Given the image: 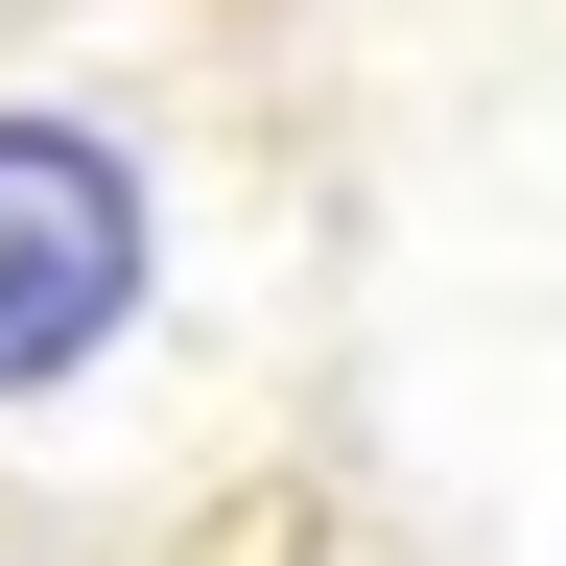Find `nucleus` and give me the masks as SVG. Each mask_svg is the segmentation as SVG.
I'll use <instances>...</instances> for the list:
<instances>
[{
	"label": "nucleus",
	"mask_w": 566,
	"mask_h": 566,
	"mask_svg": "<svg viewBox=\"0 0 566 566\" xmlns=\"http://www.w3.org/2000/svg\"><path fill=\"white\" fill-rule=\"evenodd\" d=\"M166 331V166L118 95H0V424H71Z\"/></svg>",
	"instance_id": "obj_1"
}]
</instances>
